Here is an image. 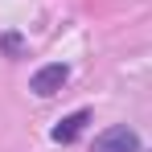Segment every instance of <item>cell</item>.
Wrapping results in <instances>:
<instances>
[{"label": "cell", "instance_id": "obj_1", "mask_svg": "<svg viewBox=\"0 0 152 152\" xmlns=\"http://www.w3.org/2000/svg\"><path fill=\"white\" fill-rule=\"evenodd\" d=\"M91 152H140V136L132 132L127 124H115L95 136V148Z\"/></svg>", "mask_w": 152, "mask_h": 152}, {"label": "cell", "instance_id": "obj_2", "mask_svg": "<svg viewBox=\"0 0 152 152\" xmlns=\"http://www.w3.org/2000/svg\"><path fill=\"white\" fill-rule=\"evenodd\" d=\"M66 78H70V66H62V62H50V66H41L37 74L29 78V91H33L37 99H50V95H58V91L66 86Z\"/></svg>", "mask_w": 152, "mask_h": 152}, {"label": "cell", "instance_id": "obj_3", "mask_svg": "<svg viewBox=\"0 0 152 152\" xmlns=\"http://www.w3.org/2000/svg\"><path fill=\"white\" fill-rule=\"evenodd\" d=\"M86 124H91V111H86V107H78L74 115H66L62 124L53 127L50 136H53V140H58V144H74L78 136H82V127H86Z\"/></svg>", "mask_w": 152, "mask_h": 152}, {"label": "cell", "instance_id": "obj_4", "mask_svg": "<svg viewBox=\"0 0 152 152\" xmlns=\"http://www.w3.org/2000/svg\"><path fill=\"white\" fill-rule=\"evenodd\" d=\"M4 50H8V53H21V37L8 33V37H4Z\"/></svg>", "mask_w": 152, "mask_h": 152}]
</instances>
